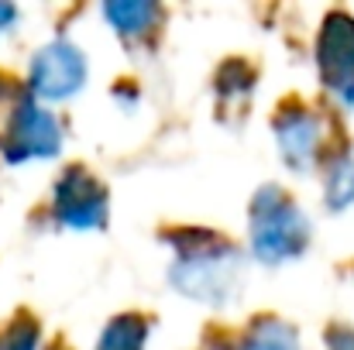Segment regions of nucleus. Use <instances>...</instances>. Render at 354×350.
Instances as JSON below:
<instances>
[{
    "mask_svg": "<svg viewBox=\"0 0 354 350\" xmlns=\"http://www.w3.org/2000/svg\"><path fill=\"white\" fill-rule=\"evenodd\" d=\"M327 347L330 350H354V327H330Z\"/></svg>",
    "mask_w": 354,
    "mask_h": 350,
    "instance_id": "nucleus-13",
    "label": "nucleus"
},
{
    "mask_svg": "<svg viewBox=\"0 0 354 350\" xmlns=\"http://www.w3.org/2000/svg\"><path fill=\"white\" fill-rule=\"evenodd\" d=\"M17 21V7H10V3H0V35L3 31H10V24Z\"/></svg>",
    "mask_w": 354,
    "mask_h": 350,
    "instance_id": "nucleus-14",
    "label": "nucleus"
},
{
    "mask_svg": "<svg viewBox=\"0 0 354 350\" xmlns=\"http://www.w3.org/2000/svg\"><path fill=\"white\" fill-rule=\"evenodd\" d=\"M317 72L324 90L341 104L354 107V17L330 10L317 35Z\"/></svg>",
    "mask_w": 354,
    "mask_h": 350,
    "instance_id": "nucleus-6",
    "label": "nucleus"
},
{
    "mask_svg": "<svg viewBox=\"0 0 354 350\" xmlns=\"http://www.w3.org/2000/svg\"><path fill=\"white\" fill-rule=\"evenodd\" d=\"M275 141L289 168L306 172L310 165L324 162V117L303 100L282 104V110L275 114Z\"/></svg>",
    "mask_w": 354,
    "mask_h": 350,
    "instance_id": "nucleus-7",
    "label": "nucleus"
},
{
    "mask_svg": "<svg viewBox=\"0 0 354 350\" xmlns=\"http://www.w3.org/2000/svg\"><path fill=\"white\" fill-rule=\"evenodd\" d=\"M38 337H41L38 320L21 313L7 327H0V350H35L38 347Z\"/></svg>",
    "mask_w": 354,
    "mask_h": 350,
    "instance_id": "nucleus-12",
    "label": "nucleus"
},
{
    "mask_svg": "<svg viewBox=\"0 0 354 350\" xmlns=\"http://www.w3.org/2000/svg\"><path fill=\"white\" fill-rule=\"evenodd\" d=\"M104 14H107L111 28L127 45H138L141 38H151L155 24L162 21V7H155V3H107Z\"/></svg>",
    "mask_w": 354,
    "mask_h": 350,
    "instance_id": "nucleus-9",
    "label": "nucleus"
},
{
    "mask_svg": "<svg viewBox=\"0 0 354 350\" xmlns=\"http://www.w3.org/2000/svg\"><path fill=\"white\" fill-rule=\"evenodd\" d=\"M83 83H86L83 48L69 38H52L48 45L35 52L24 90L41 104V100H69L83 90Z\"/></svg>",
    "mask_w": 354,
    "mask_h": 350,
    "instance_id": "nucleus-5",
    "label": "nucleus"
},
{
    "mask_svg": "<svg viewBox=\"0 0 354 350\" xmlns=\"http://www.w3.org/2000/svg\"><path fill=\"white\" fill-rule=\"evenodd\" d=\"M176 261L169 271L172 289L203 306H227L244 285L241 251L224 233L203 227L176 231Z\"/></svg>",
    "mask_w": 354,
    "mask_h": 350,
    "instance_id": "nucleus-1",
    "label": "nucleus"
},
{
    "mask_svg": "<svg viewBox=\"0 0 354 350\" xmlns=\"http://www.w3.org/2000/svg\"><path fill=\"white\" fill-rule=\"evenodd\" d=\"M234 350H299V333L279 316H254L234 340Z\"/></svg>",
    "mask_w": 354,
    "mask_h": 350,
    "instance_id": "nucleus-8",
    "label": "nucleus"
},
{
    "mask_svg": "<svg viewBox=\"0 0 354 350\" xmlns=\"http://www.w3.org/2000/svg\"><path fill=\"white\" fill-rule=\"evenodd\" d=\"M151 320L141 313H120L104 327V337L97 340V350H145Z\"/></svg>",
    "mask_w": 354,
    "mask_h": 350,
    "instance_id": "nucleus-11",
    "label": "nucleus"
},
{
    "mask_svg": "<svg viewBox=\"0 0 354 350\" xmlns=\"http://www.w3.org/2000/svg\"><path fill=\"white\" fill-rule=\"evenodd\" d=\"M251 254L261 264L296 261L310 244V220L282 186H261L251 200Z\"/></svg>",
    "mask_w": 354,
    "mask_h": 350,
    "instance_id": "nucleus-3",
    "label": "nucleus"
},
{
    "mask_svg": "<svg viewBox=\"0 0 354 350\" xmlns=\"http://www.w3.org/2000/svg\"><path fill=\"white\" fill-rule=\"evenodd\" d=\"M62 148V124L38 104L17 79L0 72V155L7 165L55 158Z\"/></svg>",
    "mask_w": 354,
    "mask_h": 350,
    "instance_id": "nucleus-2",
    "label": "nucleus"
},
{
    "mask_svg": "<svg viewBox=\"0 0 354 350\" xmlns=\"http://www.w3.org/2000/svg\"><path fill=\"white\" fill-rule=\"evenodd\" d=\"M324 196L330 210H348L354 203V155L348 144H341L334 155H327L324 162Z\"/></svg>",
    "mask_w": 354,
    "mask_h": 350,
    "instance_id": "nucleus-10",
    "label": "nucleus"
},
{
    "mask_svg": "<svg viewBox=\"0 0 354 350\" xmlns=\"http://www.w3.org/2000/svg\"><path fill=\"white\" fill-rule=\"evenodd\" d=\"M111 200L107 186L83 165H69L52 189V217L69 231H100L107 227Z\"/></svg>",
    "mask_w": 354,
    "mask_h": 350,
    "instance_id": "nucleus-4",
    "label": "nucleus"
}]
</instances>
